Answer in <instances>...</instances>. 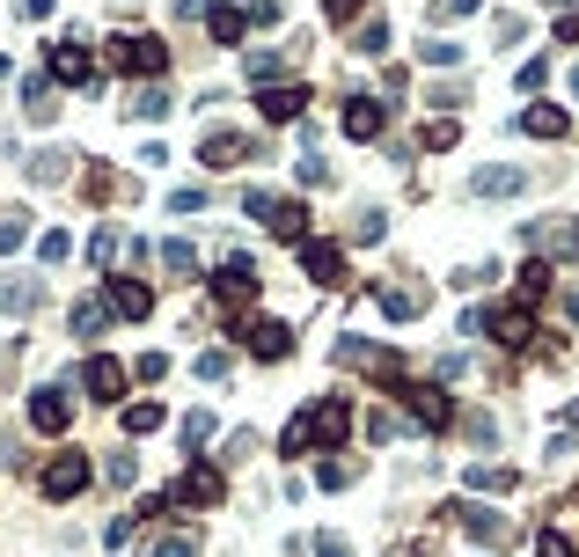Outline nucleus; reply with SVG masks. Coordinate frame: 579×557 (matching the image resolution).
I'll use <instances>...</instances> for the list:
<instances>
[{
    "instance_id": "obj_60",
    "label": "nucleus",
    "mask_w": 579,
    "mask_h": 557,
    "mask_svg": "<svg viewBox=\"0 0 579 557\" xmlns=\"http://www.w3.org/2000/svg\"><path fill=\"white\" fill-rule=\"evenodd\" d=\"M572 433H579V404H572Z\"/></svg>"
},
{
    "instance_id": "obj_61",
    "label": "nucleus",
    "mask_w": 579,
    "mask_h": 557,
    "mask_svg": "<svg viewBox=\"0 0 579 557\" xmlns=\"http://www.w3.org/2000/svg\"><path fill=\"white\" fill-rule=\"evenodd\" d=\"M572 96H579V67H572Z\"/></svg>"
},
{
    "instance_id": "obj_54",
    "label": "nucleus",
    "mask_w": 579,
    "mask_h": 557,
    "mask_svg": "<svg viewBox=\"0 0 579 557\" xmlns=\"http://www.w3.org/2000/svg\"><path fill=\"white\" fill-rule=\"evenodd\" d=\"M360 8H367V0H323V15H331V23H352Z\"/></svg>"
},
{
    "instance_id": "obj_4",
    "label": "nucleus",
    "mask_w": 579,
    "mask_h": 557,
    "mask_svg": "<svg viewBox=\"0 0 579 557\" xmlns=\"http://www.w3.org/2000/svg\"><path fill=\"white\" fill-rule=\"evenodd\" d=\"M396 396H404V411H410V426H418V433L455 426V404H448V388H440V382H404Z\"/></svg>"
},
{
    "instance_id": "obj_52",
    "label": "nucleus",
    "mask_w": 579,
    "mask_h": 557,
    "mask_svg": "<svg viewBox=\"0 0 579 557\" xmlns=\"http://www.w3.org/2000/svg\"><path fill=\"white\" fill-rule=\"evenodd\" d=\"M367 440H374V448H382V440H396V411H374V418H367Z\"/></svg>"
},
{
    "instance_id": "obj_39",
    "label": "nucleus",
    "mask_w": 579,
    "mask_h": 557,
    "mask_svg": "<svg viewBox=\"0 0 579 557\" xmlns=\"http://www.w3.org/2000/svg\"><path fill=\"white\" fill-rule=\"evenodd\" d=\"M418 59H426V67H455L462 45H448V37H426V45H418Z\"/></svg>"
},
{
    "instance_id": "obj_45",
    "label": "nucleus",
    "mask_w": 579,
    "mask_h": 557,
    "mask_svg": "<svg viewBox=\"0 0 579 557\" xmlns=\"http://www.w3.org/2000/svg\"><path fill=\"white\" fill-rule=\"evenodd\" d=\"M535 557H572V535H565V529H543V535H535Z\"/></svg>"
},
{
    "instance_id": "obj_10",
    "label": "nucleus",
    "mask_w": 579,
    "mask_h": 557,
    "mask_svg": "<svg viewBox=\"0 0 579 557\" xmlns=\"http://www.w3.org/2000/svg\"><path fill=\"white\" fill-rule=\"evenodd\" d=\"M301 271H309V287H345V250L331 235H309L301 243Z\"/></svg>"
},
{
    "instance_id": "obj_26",
    "label": "nucleus",
    "mask_w": 579,
    "mask_h": 557,
    "mask_svg": "<svg viewBox=\"0 0 579 557\" xmlns=\"http://www.w3.org/2000/svg\"><path fill=\"white\" fill-rule=\"evenodd\" d=\"M96 330H111V301L89 293V301H73V338H96Z\"/></svg>"
},
{
    "instance_id": "obj_32",
    "label": "nucleus",
    "mask_w": 579,
    "mask_h": 557,
    "mask_svg": "<svg viewBox=\"0 0 579 557\" xmlns=\"http://www.w3.org/2000/svg\"><path fill=\"white\" fill-rule=\"evenodd\" d=\"M389 235V213L382 206H360V213H352V243H382Z\"/></svg>"
},
{
    "instance_id": "obj_22",
    "label": "nucleus",
    "mask_w": 579,
    "mask_h": 557,
    "mask_svg": "<svg viewBox=\"0 0 579 557\" xmlns=\"http://www.w3.org/2000/svg\"><path fill=\"white\" fill-rule=\"evenodd\" d=\"M242 154H250V140H242V132H206V140H198V162H206V170H235Z\"/></svg>"
},
{
    "instance_id": "obj_30",
    "label": "nucleus",
    "mask_w": 579,
    "mask_h": 557,
    "mask_svg": "<svg viewBox=\"0 0 579 557\" xmlns=\"http://www.w3.org/2000/svg\"><path fill=\"white\" fill-rule=\"evenodd\" d=\"M67 147H45V154H37V162H30V184H67Z\"/></svg>"
},
{
    "instance_id": "obj_2",
    "label": "nucleus",
    "mask_w": 579,
    "mask_h": 557,
    "mask_svg": "<svg viewBox=\"0 0 579 557\" xmlns=\"http://www.w3.org/2000/svg\"><path fill=\"white\" fill-rule=\"evenodd\" d=\"M162 499H170V507H220V499H228V477H220V462L198 455L192 469H184V477L162 491Z\"/></svg>"
},
{
    "instance_id": "obj_53",
    "label": "nucleus",
    "mask_w": 579,
    "mask_h": 557,
    "mask_svg": "<svg viewBox=\"0 0 579 557\" xmlns=\"http://www.w3.org/2000/svg\"><path fill=\"white\" fill-rule=\"evenodd\" d=\"M170 206H176V213H198V206H206V192H198V184H184V192H170Z\"/></svg>"
},
{
    "instance_id": "obj_40",
    "label": "nucleus",
    "mask_w": 579,
    "mask_h": 557,
    "mask_svg": "<svg viewBox=\"0 0 579 557\" xmlns=\"http://www.w3.org/2000/svg\"><path fill=\"white\" fill-rule=\"evenodd\" d=\"M418 147H426V154H448V147H455V125H448V118H433L426 132H418Z\"/></svg>"
},
{
    "instance_id": "obj_21",
    "label": "nucleus",
    "mask_w": 579,
    "mask_h": 557,
    "mask_svg": "<svg viewBox=\"0 0 579 557\" xmlns=\"http://www.w3.org/2000/svg\"><path fill=\"white\" fill-rule=\"evenodd\" d=\"M521 132H529V140H565V132H572V111H557V103H529V111H521Z\"/></svg>"
},
{
    "instance_id": "obj_29",
    "label": "nucleus",
    "mask_w": 579,
    "mask_h": 557,
    "mask_svg": "<svg viewBox=\"0 0 579 557\" xmlns=\"http://www.w3.org/2000/svg\"><path fill=\"white\" fill-rule=\"evenodd\" d=\"M154 265L170 271V279H192V271H198V250L192 243H162V250H154Z\"/></svg>"
},
{
    "instance_id": "obj_43",
    "label": "nucleus",
    "mask_w": 579,
    "mask_h": 557,
    "mask_svg": "<svg viewBox=\"0 0 579 557\" xmlns=\"http://www.w3.org/2000/svg\"><path fill=\"white\" fill-rule=\"evenodd\" d=\"M37 257H45V265H67V257H73V243L59 235V228H45V243H37Z\"/></svg>"
},
{
    "instance_id": "obj_58",
    "label": "nucleus",
    "mask_w": 579,
    "mask_h": 557,
    "mask_svg": "<svg viewBox=\"0 0 579 557\" xmlns=\"http://www.w3.org/2000/svg\"><path fill=\"white\" fill-rule=\"evenodd\" d=\"M557 315H565V323H579V293H565V301H557Z\"/></svg>"
},
{
    "instance_id": "obj_24",
    "label": "nucleus",
    "mask_w": 579,
    "mask_h": 557,
    "mask_svg": "<svg viewBox=\"0 0 579 557\" xmlns=\"http://www.w3.org/2000/svg\"><path fill=\"white\" fill-rule=\"evenodd\" d=\"M23 118H30V125H51V118H59V103H51V81H45V73H30V81H23Z\"/></svg>"
},
{
    "instance_id": "obj_5",
    "label": "nucleus",
    "mask_w": 579,
    "mask_h": 557,
    "mask_svg": "<svg viewBox=\"0 0 579 557\" xmlns=\"http://www.w3.org/2000/svg\"><path fill=\"white\" fill-rule=\"evenodd\" d=\"M448 521H455L462 535L491 543V550H499V543H513V521H507L499 507H484V499H455V507H448Z\"/></svg>"
},
{
    "instance_id": "obj_9",
    "label": "nucleus",
    "mask_w": 579,
    "mask_h": 557,
    "mask_svg": "<svg viewBox=\"0 0 579 557\" xmlns=\"http://www.w3.org/2000/svg\"><path fill=\"white\" fill-rule=\"evenodd\" d=\"M529 250H535V257H565V265H572V257H579V228L565 213L529 220Z\"/></svg>"
},
{
    "instance_id": "obj_3",
    "label": "nucleus",
    "mask_w": 579,
    "mask_h": 557,
    "mask_svg": "<svg viewBox=\"0 0 579 557\" xmlns=\"http://www.w3.org/2000/svg\"><path fill=\"white\" fill-rule=\"evenodd\" d=\"M213 301H220L228 323H242V309L257 301V265H250V257H228V265L213 271Z\"/></svg>"
},
{
    "instance_id": "obj_6",
    "label": "nucleus",
    "mask_w": 579,
    "mask_h": 557,
    "mask_svg": "<svg viewBox=\"0 0 579 557\" xmlns=\"http://www.w3.org/2000/svg\"><path fill=\"white\" fill-rule=\"evenodd\" d=\"M331 360H338V367H360V374H382V382H396V374H404V360H396L389 345H367V338H338V345H331Z\"/></svg>"
},
{
    "instance_id": "obj_55",
    "label": "nucleus",
    "mask_w": 579,
    "mask_h": 557,
    "mask_svg": "<svg viewBox=\"0 0 579 557\" xmlns=\"http://www.w3.org/2000/svg\"><path fill=\"white\" fill-rule=\"evenodd\" d=\"M557 45H579V8H565V15H557Z\"/></svg>"
},
{
    "instance_id": "obj_35",
    "label": "nucleus",
    "mask_w": 579,
    "mask_h": 557,
    "mask_svg": "<svg viewBox=\"0 0 579 557\" xmlns=\"http://www.w3.org/2000/svg\"><path fill=\"white\" fill-rule=\"evenodd\" d=\"M309 448H315V426H309V411H301L287 433H279V455H309Z\"/></svg>"
},
{
    "instance_id": "obj_37",
    "label": "nucleus",
    "mask_w": 579,
    "mask_h": 557,
    "mask_svg": "<svg viewBox=\"0 0 579 557\" xmlns=\"http://www.w3.org/2000/svg\"><path fill=\"white\" fill-rule=\"evenodd\" d=\"M162 426V404H125V433H154Z\"/></svg>"
},
{
    "instance_id": "obj_12",
    "label": "nucleus",
    "mask_w": 579,
    "mask_h": 557,
    "mask_svg": "<svg viewBox=\"0 0 579 557\" xmlns=\"http://www.w3.org/2000/svg\"><path fill=\"white\" fill-rule=\"evenodd\" d=\"M103 301H111L118 323H147V315H154V287H147V279H111Z\"/></svg>"
},
{
    "instance_id": "obj_13",
    "label": "nucleus",
    "mask_w": 579,
    "mask_h": 557,
    "mask_svg": "<svg viewBox=\"0 0 579 557\" xmlns=\"http://www.w3.org/2000/svg\"><path fill=\"white\" fill-rule=\"evenodd\" d=\"M477 330H491V345H507V352H521V345L535 338V315L521 309V301H513V309H491V315L477 323Z\"/></svg>"
},
{
    "instance_id": "obj_59",
    "label": "nucleus",
    "mask_w": 579,
    "mask_h": 557,
    "mask_svg": "<svg viewBox=\"0 0 579 557\" xmlns=\"http://www.w3.org/2000/svg\"><path fill=\"white\" fill-rule=\"evenodd\" d=\"M8 367H15V345H0V382H8Z\"/></svg>"
},
{
    "instance_id": "obj_41",
    "label": "nucleus",
    "mask_w": 579,
    "mask_h": 557,
    "mask_svg": "<svg viewBox=\"0 0 579 557\" xmlns=\"http://www.w3.org/2000/svg\"><path fill=\"white\" fill-rule=\"evenodd\" d=\"M103 477H111V485H132V477H140V462H132V455H125V448H118V455H111V462H103Z\"/></svg>"
},
{
    "instance_id": "obj_11",
    "label": "nucleus",
    "mask_w": 579,
    "mask_h": 557,
    "mask_svg": "<svg viewBox=\"0 0 579 557\" xmlns=\"http://www.w3.org/2000/svg\"><path fill=\"white\" fill-rule=\"evenodd\" d=\"M242 345H250L257 360H287V352H293V330L279 323V315H250V323H242Z\"/></svg>"
},
{
    "instance_id": "obj_8",
    "label": "nucleus",
    "mask_w": 579,
    "mask_h": 557,
    "mask_svg": "<svg viewBox=\"0 0 579 557\" xmlns=\"http://www.w3.org/2000/svg\"><path fill=\"white\" fill-rule=\"evenodd\" d=\"M89 477H96V469H89V455H51L45 462V499H59V507H67V499H81V491H89Z\"/></svg>"
},
{
    "instance_id": "obj_23",
    "label": "nucleus",
    "mask_w": 579,
    "mask_h": 557,
    "mask_svg": "<svg viewBox=\"0 0 579 557\" xmlns=\"http://www.w3.org/2000/svg\"><path fill=\"white\" fill-rule=\"evenodd\" d=\"M37 301H45V279H23V271L0 279V315H30Z\"/></svg>"
},
{
    "instance_id": "obj_33",
    "label": "nucleus",
    "mask_w": 579,
    "mask_h": 557,
    "mask_svg": "<svg viewBox=\"0 0 579 557\" xmlns=\"http://www.w3.org/2000/svg\"><path fill=\"white\" fill-rule=\"evenodd\" d=\"M125 111H132V118H170V89H140V96H132V103H125Z\"/></svg>"
},
{
    "instance_id": "obj_36",
    "label": "nucleus",
    "mask_w": 579,
    "mask_h": 557,
    "mask_svg": "<svg viewBox=\"0 0 579 557\" xmlns=\"http://www.w3.org/2000/svg\"><path fill=\"white\" fill-rule=\"evenodd\" d=\"M23 243H30V220L23 213H0V257H15Z\"/></svg>"
},
{
    "instance_id": "obj_14",
    "label": "nucleus",
    "mask_w": 579,
    "mask_h": 557,
    "mask_svg": "<svg viewBox=\"0 0 579 557\" xmlns=\"http://www.w3.org/2000/svg\"><path fill=\"white\" fill-rule=\"evenodd\" d=\"M30 426H37V433H67L73 426V404H67V388H30Z\"/></svg>"
},
{
    "instance_id": "obj_19",
    "label": "nucleus",
    "mask_w": 579,
    "mask_h": 557,
    "mask_svg": "<svg viewBox=\"0 0 579 557\" xmlns=\"http://www.w3.org/2000/svg\"><path fill=\"white\" fill-rule=\"evenodd\" d=\"M382 125H389L382 96H352L345 103V140H382Z\"/></svg>"
},
{
    "instance_id": "obj_28",
    "label": "nucleus",
    "mask_w": 579,
    "mask_h": 557,
    "mask_svg": "<svg viewBox=\"0 0 579 557\" xmlns=\"http://www.w3.org/2000/svg\"><path fill=\"white\" fill-rule=\"evenodd\" d=\"M206 30H213V45H242L250 15H242V8H206Z\"/></svg>"
},
{
    "instance_id": "obj_16",
    "label": "nucleus",
    "mask_w": 579,
    "mask_h": 557,
    "mask_svg": "<svg viewBox=\"0 0 579 557\" xmlns=\"http://www.w3.org/2000/svg\"><path fill=\"white\" fill-rule=\"evenodd\" d=\"M125 382H132V374H125V367L111 360V352H96V360L81 367V388H89L96 404H118V396H125Z\"/></svg>"
},
{
    "instance_id": "obj_38",
    "label": "nucleus",
    "mask_w": 579,
    "mask_h": 557,
    "mask_svg": "<svg viewBox=\"0 0 579 557\" xmlns=\"http://www.w3.org/2000/svg\"><path fill=\"white\" fill-rule=\"evenodd\" d=\"M352 51H367V59L389 51V23H382V15H367V23H360V45H352Z\"/></svg>"
},
{
    "instance_id": "obj_57",
    "label": "nucleus",
    "mask_w": 579,
    "mask_h": 557,
    "mask_svg": "<svg viewBox=\"0 0 579 557\" xmlns=\"http://www.w3.org/2000/svg\"><path fill=\"white\" fill-rule=\"evenodd\" d=\"M15 15H23V23H45V15H51V0H15Z\"/></svg>"
},
{
    "instance_id": "obj_1",
    "label": "nucleus",
    "mask_w": 579,
    "mask_h": 557,
    "mask_svg": "<svg viewBox=\"0 0 579 557\" xmlns=\"http://www.w3.org/2000/svg\"><path fill=\"white\" fill-rule=\"evenodd\" d=\"M242 213L257 220V228H265V235H279V243H309V206H301V198L242 192Z\"/></svg>"
},
{
    "instance_id": "obj_47",
    "label": "nucleus",
    "mask_w": 579,
    "mask_h": 557,
    "mask_svg": "<svg viewBox=\"0 0 579 557\" xmlns=\"http://www.w3.org/2000/svg\"><path fill=\"white\" fill-rule=\"evenodd\" d=\"M228 367H235L228 352H198V382H228Z\"/></svg>"
},
{
    "instance_id": "obj_7",
    "label": "nucleus",
    "mask_w": 579,
    "mask_h": 557,
    "mask_svg": "<svg viewBox=\"0 0 579 557\" xmlns=\"http://www.w3.org/2000/svg\"><path fill=\"white\" fill-rule=\"evenodd\" d=\"M111 59H118L125 73H140V81H154V73L170 67V45H162V37H111Z\"/></svg>"
},
{
    "instance_id": "obj_18",
    "label": "nucleus",
    "mask_w": 579,
    "mask_h": 557,
    "mask_svg": "<svg viewBox=\"0 0 579 557\" xmlns=\"http://www.w3.org/2000/svg\"><path fill=\"white\" fill-rule=\"evenodd\" d=\"M521 192H529V170H513V162H491L470 176V198H521Z\"/></svg>"
},
{
    "instance_id": "obj_51",
    "label": "nucleus",
    "mask_w": 579,
    "mask_h": 557,
    "mask_svg": "<svg viewBox=\"0 0 579 557\" xmlns=\"http://www.w3.org/2000/svg\"><path fill=\"white\" fill-rule=\"evenodd\" d=\"M462 433H470V440H484V448H491V440H499V426H491V418H484V411H470V418H462Z\"/></svg>"
},
{
    "instance_id": "obj_48",
    "label": "nucleus",
    "mask_w": 579,
    "mask_h": 557,
    "mask_svg": "<svg viewBox=\"0 0 579 557\" xmlns=\"http://www.w3.org/2000/svg\"><path fill=\"white\" fill-rule=\"evenodd\" d=\"M462 15H477V0H433V23H462Z\"/></svg>"
},
{
    "instance_id": "obj_27",
    "label": "nucleus",
    "mask_w": 579,
    "mask_h": 557,
    "mask_svg": "<svg viewBox=\"0 0 579 557\" xmlns=\"http://www.w3.org/2000/svg\"><path fill=\"white\" fill-rule=\"evenodd\" d=\"M513 293H521V309H529V301H543V293H551V265H543V257H529V265L513 271Z\"/></svg>"
},
{
    "instance_id": "obj_44",
    "label": "nucleus",
    "mask_w": 579,
    "mask_h": 557,
    "mask_svg": "<svg viewBox=\"0 0 579 557\" xmlns=\"http://www.w3.org/2000/svg\"><path fill=\"white\" fill-rule=\"evenodd\" d=\"M213 440V411H192L184 418V448H206Z\"/></svg>"
},
{
    "instance_id": "obj_42",
    "label": "nucleus",
    "mask_w": 579,
    "mask_h": 557,
    "mask_svg": "<svg viewBox=\"0 0 579 557\" xmlns=\"http://www.w3.org/2000/svg\"><path fill=\"white\" fill-rule=\"evenodd\" d=\"M118 250H125V243H118V235H111V228H103L96 243H89V265H96V271H103V265H118Z\"/></svg>"
},
{
    "instance_id": "obj_34",
    "label": "nucleus",
    "mask_w": 579,
    "mask_h": 557,
    "mask_svg": "<svg viewBox=\"0 0 579 557\" xmlns=\"http://www.w3.org/2000/svg\"><path fill=\"white\" fill-rule=\"evenodd\" d=\"M147 557H198V529H170Z\"/></svg>"
},
{
    "instance_id": "obj_20",
    "label": "nucleus",
    "mask_w": 579,
    "mask_h": 557,
    "mask_svg": "<svg viewBox=\"0 0 579 557\" xmlns=\"http://www.w3.org/2000/svg\"><path fill=\"white\" fill-rule=\"evenodd\" d=\"M51 81H96V51L67 37V45H51Z\"/></svg>"
},
{
    "instance_id": "obj_17",
    "label": "nucleus",
    "mask_w": 579,
    "mask_h": 557,
    "mask_svg": "<svg viewBox=\"0 0 579 557\" xmlns=\"http://www.w3.org/2000/svg\"><path fill=\"white\" fill-rule=\"evenodd\" d=\"M257 111H265V125H301L309 89H301V81H287V89H257Z\"/></svg>"
},
{
    "instance_id": "obj_15",
    "label": "nucleus",
    "mask_w": 579,
    "mask_h": 557,
    "mask_svg": "<svg viewBox=\"0 0 579 557\" xmlns=\"http://www.w3.org/2000/svg\"><path fill=\"white\" fill-rule=\"evenodd\" d=\"M309 426H315L323 448H345V440H352V404H345V396H323V404L309 411Z\"/></svg>"
},
{
    "instance_id": "obj_50",
    "label": "nucleus",
    "mask_w": 579,
    "mask_h": 557,
    "mask_svg": "<svg viewBox=\"0 0 579 557\" xmlns=\"http://www.w3.org/2000/svg\"><path fill=\"white\" fill-rule=\"evenodd\" d=\"M132 529H140V513H118V521H111V529H103V543H111V550H118V543H132Z\"/></svg>"
},
{
    "instance_id": "obj_31",
    "label": "nucleus",
    "mask_w": 579,
    "mask_h": 557,
    "mask_svg": "<svg viewBox=\"0 0 579 557\" xmlns=\"http://www.w3.org/2000/svg\"><path fill=\"white\" fill-rule=\"evenodd\" d=\"M470 491H513L507 462H470Z\"/></svg>"
},
{
    "instance_id": "obj_25",
    "label": "nucleus",
    "mask_w": 579,
    "mask_h": 557,
    "mask_svg": "<svg viewBox=\"0 0 579 557\" xmlns=\"http://www.w3.org/2000/svg\"><path fill=\"white\" fill-rule=\"evenodd\" d=\"M374 301H382L389 323H410V315L426 309V293H418V287H374Z\"/></svg>"
},
{
    "instance_id": "obj_49",
    "label": "nucleus",
    "mask_w": 579,
    "mask_h": 557,
    "mask_svg": "<svg viewBox=\"0 0 579 557\" xmlns=\"http://www.w3.org/2000/svg\"><path fill=\"white\" fill-rule=\"evenodd\" d=\"M315 485H323V491H345V485H352V469H345V462H323V469H315Z\"/></svg>"
},
{
    "instance_id": "obj_56",
    "label": "nucleus",
    "mask_w": 579,
    "mask_h": 557,
    "mask_svg": "<svg viewBox=\"0 0 579 557\" xmlns=\"http://www.w3.org/2000/svg\"><path fill=\"white\" fill-rule=\"evenodd\" d=\"M315 557H352V543L345 535H315Z\"/></svg>"
},
{
    "instance_id": "obj_46",
    "label": "nucleus",
    "mask_w": 579,
    "mask_h": 557,
    "mask_svg": "<svg viewBox=\"0 0 579 557\" xmlns=\"http://www.w3.org/2000/svg\"><path fill=\"white\" fill-rule=\"evenodd\" d=\"M132 374H140V382H162V374H170V352H140Z\"/></svg>"
},
{
    "instance_id": "obj_62",
    "label": "nucleus",
    "mask_w": 579,
    "mask_h": 557,
    "mask_svg": "<svg viewBox=\"0 0 579 557\" xmlns=\"http://www.w3.org/2000/svg\"><path fill=\"white\" fill-rule=\"evenodd\" d=\"M0 81H8V59H0Z\"/></svg>"
}]
</instances>
